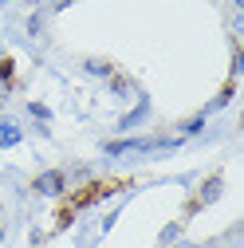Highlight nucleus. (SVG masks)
<instances>
[{"label":"nucleus","instance_id":"7ed1b4c3","mask_svg":"<svg viewBox=\"0 0 244 248\" xmlns=\"http://www.w3.org/2000/svg\"><path fill=\"white\" fill-rule=\"evenodd\" d=\"M146 110H150V103H142V107H138L134 114H126V118H122V126H134V122H138V118H142Z\"/></svg>","mask_w":244,"mask_h":248},{"label":"nucleus","instance_id":"f03ea898","mask_svg":"<svg viewBox=\"0 0 244 248\" xmlns=\"http://www.w3.org/2000/svg\"><path fill=\"white\" fill-rule=\"evenodd\" d=\"M20 142V126L8 118H0V146H16Z\"/></svg>","mask_w":244,"mask_h":248},{"label":"nucleus","instance_id":"20e7f679","mask_svg":"<svg viewBox=\"0 0 244 248\" xmlns=\"http://www.w3.org/2000/svg\"><path fill=\"white\" fill-rule=\"evenodd\" d=\"M0 79L12 83V59H4V63H0Z\"/></svg>","mask_w":244,"mask_h":248},{"label":"nucleus","instance_id":"f257e3e1","mask_svg":"<svg viewBox=\"0 0 244 248\" xmlns=\"http://www.w3.org/2000/svg\"><path fill=\"white\" fill-rule=\"evenodd\" d=\"M63 189V173H44L36 177V193H59Z\"/></svg>","mask_w":244,"mask_h":248}]
</instances>
